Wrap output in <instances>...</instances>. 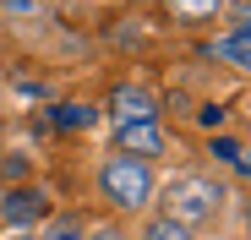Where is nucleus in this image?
I'll use <instances>...</instances> for the list:
<instances>
[{"label": "nucleus", "instance_id": "nucleus-1", "mask_svg": "<svg viewBox=\"0 0 251 240\" xmlns=\"http://www.w3.org/2000/svg\"><path fill=\"white\" fill-rule=\"evenodd\" d=\"M99 191L109 196L115 208H126V213H137L148 196H153V169H148V158H109V164L99 169Z\"/></svg>", "mask_w": 251, "mask_h": 240}, {"label": "nucleus", "instance_id": "nucleus-2", "mask_svg": "<svg viewBox=\"0 0 251 240\" xmlns=\"http://www.w3.org/2000/svg\"><path fill=\"white\" fill-rule=\"evenodd\" d=\"M213 208H219V186L213 180H175L170 186V218L175 224L213 218Z\"/></svg>", "mask_w": 251, "mask_h": 240}, {"label": "nucleus", "instance_id": "nucleus-3", "mask_svg": "<svg viewBox=\"0 0 251 240\" xmlns=\"http://www.w3.org/2000/svg\"><path fill=\"white\" fill-rule=\"evenodd\" d=\"M120 153H131V158H153L164 153V131H158V120H137V126H120Z\"/></svg>", "mask_w": 251, "mask_h": 240}, {"label": "nucleus", "instance_id": "nucleus-4", "mask_svg": "<svg viewBox=\"0 0 251 240\" xmlns=\"http://www.w3.org/2000/svg\"><path fill=\"white\" fill-rule=\"evenodd\" d=\"M115 126H137V120H158V104H153V93H142V88H120L115 98Z\"/></svg>", "mask_w": 251, "mask_h": 240}, {"label": "nucleus", "instance_id": "nucleus-5", "mask_svg": "<svg viewBox=\"0 0 251 240\" xmlns=\"http://www.w3.org/2000/svg\"><path fill=\"white\" fill-rule=\"evenodd\" d=\"M44 196H38L33 186H22V191H11L6 196V202H0V218H6V224H33V218H44Z\"/></svg>", "mask_w": 251, "mask_h": 240}, {"label": "nucleus", "instance_id": "nucleus-6", "mask_svg": "<svg viewBox=\"0 0 251 240\" xmlns=\"http://www.w3.org/2000/svg\"><path fill=\"white\" fill-rule=\"evenodd\" d=\"M93 120H99V109H93V104H55L50 126H60V131H88Z\"/></svg>", "mask_w": 251, "mask_h": 240}, {"label": "nucleus", "instance_id": "nucleus-7", "mask_svg": "<svg viewBox=\"0 0 251 240\" xmlns=\"http://www.w3.org/2000/svg\"><path fill=\"white\" fill-rule=\"evenodd\" d=\"M213 55H219V60H229V66H246V60H251V55H246V27H235L229 38H219Z\"/></svg>", "mask_w": 251, "mask_h": 240}, {"label": "nucleus", "instance_id": "nucleus-8", "mask_svg": "<svg viewBox=\"0 0 251 240\" xmlns=\"http://www.w3.org/2000/svg\"><path fill=\"white\" fill-rule=\"evenodd\" d=\"M219 6H224V0H170V11L180 22H202V17H213Z\"/></svg>", "mask_w": 251, "mask_h": 240}, {"label": "nucleus", "instance_id": "nucleus-9", "mask_svg": "<svg viewBox=\"0 0 251 240\" xmlns=\"http://www.w3.org/2000/svg\"><path fill=\"white\" fill-rule=\"evenodd\" d=\"M213 153L224 158L229 169H246V147H240V142H229V137H213Z\"/></svg>", "mask_w": 251, "mask_h": 240}, {"label": "nucleus", "instance_id": "nucleus-10", "mask_svg": "<svg viewBox=\"0 0 251 240\" xmlns=\"http://www.w3.org/2000/svg\"><path fill=\"white\" fill-rule=\"evenodd\" d=\"M148 240H191V235H186V224H175V218H153V224H148Z\"/></svg>", "mask_w": 251, "mask_h": 240}, {"label": "nucleus", "instance_id": "nucleus-11", "mask_svg": "<svg viewBox=\"0 0 251 240\" xmlns=\"http://www.w3.org/2000/svg\"><path fill=\"white\" fill-rule=\"evenodd\" d=\"M197 120H202L207 131H219V126H224V109H219V104H207V109H197Z\"/></svg>", "mask_w": 251, "mask_h": 240}, {"label": "nucleus", "instance_id": "nucleus-12", "mask_svg": "<svg viewBox=\"0 0 251 240\" xmlns=\"http://www.w3.org/2000/svg\"><path fill=\"white\" fill-rule=\"evenodd\" d=\"M50 240H76V218H60V224L50 229Z\"/></svg>", "mask_w": 251, "mask_h": 240}, {"label": "nucleus", "instance_id": "nucleus-13", "mask_svg": "<svg viewBox=\"0 0 251 240\" xmlns=\"http://www.w3.org/2000/svg\"><path fill=\"white\" fill-rule=\"evenodd\" d=\"M99 240H115V235H109V229H104V235H99Z\"/></svg>", "mask_w": 251, "mask_h": 240}, {"label": "nucleus", "instance_id": "nucleus-14", "mask_svg": "<svg viewBox=\"0 0 251 240\" xmlns=\"http://www.w3.org/2000/svg\"><path fill=\"white\" fill-rule=\"evenodd\" d=\"M17 240H38V235H17Z\"/></svg>", "mask_w": 251, "mask_h": 240}]
</instances>
